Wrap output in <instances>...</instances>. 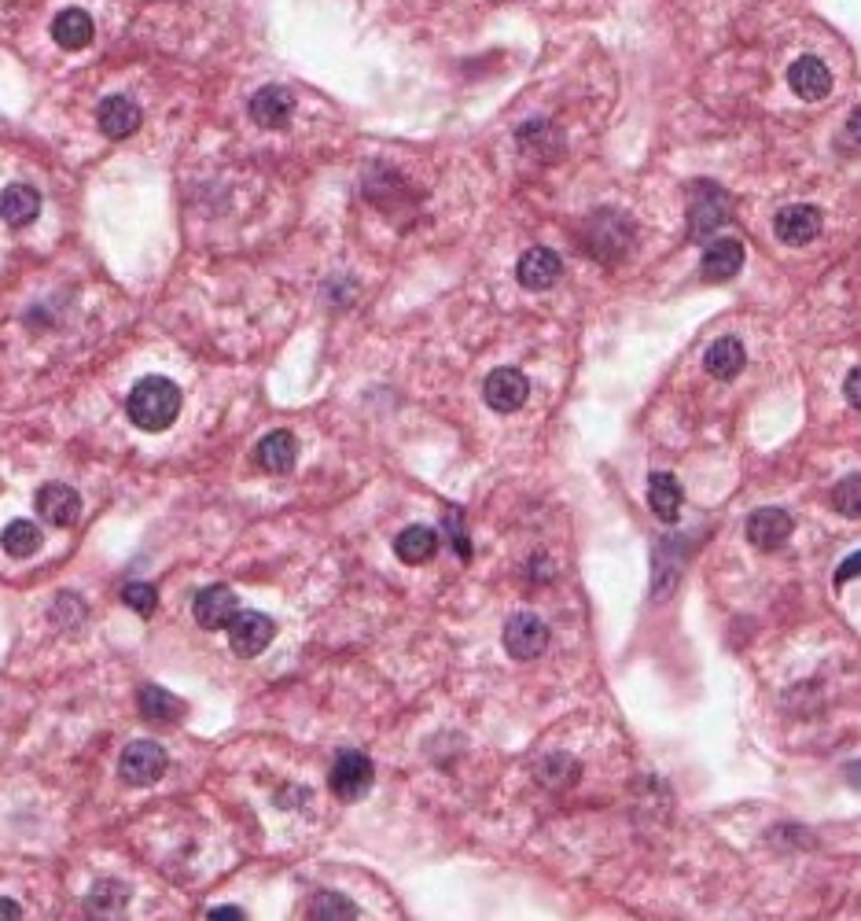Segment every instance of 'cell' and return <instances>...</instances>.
Returning <instances> with one entry per match:
<instances>
[{
	"label": "cell",
	"instance_id": "7402d4cb",
	"mask_svg": "<svg viewBox=\"0 0 861 921\" xmlns=\"http://www.w3.org/2000/svg\"><path fill=\"white\" fill-rule=\"evenodd\" d=\"M681 487H678V479H673L670 473H651L648 479V506L651 512L662 520V523H673L681 517Z\"/></svg>",
	"mask_w": 861,
	"mask_h": 921
},
{
	"label": "cell",
	"instance_id": "6da1fadb",
	"mask_svg": "<svg viewBox=\"0 0 861 921\" xmlns=\"http://www.w3.org/2000/svg\"><path fill=\"white\" fill-rule=\"evenodd\" d=\"M126 413L140 432H166L181 413V388L170 377H144L129 391Z\"/></svg>",
	"mask_w": 861,
	"mask_h": 921
},
{
	"label": "cell",
	"instance_id": "836d02e7",
	"mask_svg": "<svg viewBox=\"0 0 861 921\" xmlns=\"http://www.w3.org/2000/svg\"><path fill=\"white\" fill-rule=\"evenodd\" d=\"M22 918V907L15 899H0V921H19Z\"/></svg>",
	"mask_w": 861,
	"mask_h": 921
},
{
	"label": "cell",
	"instance_id": "4fadbf2b",
	"mask_svg": "<svg viewBox=\"0 0 861 921\" xmlns=\"http://www.w3.org/2000/svg\"><path fill=\"white\" fill-rule=\"evenodd\" d=\"M96 123L99 134L110 140H126L137 134L140 126V107L129 100V96H107L104 104L96 107Z\"/></svg>",
	"mask_w": 861,
	"mask_h": 921
},
{
	"label": "cell",
	"instance_id": "52a82bcc",
	"mask_svg": "<svg viewBox=\"0 0 861 921\" xmlns=\"http://www.w3.org/2000/svg\"><path fill=\"white\" fill-rule=\"evenodd\" d=\"M504 649L512 660H538L541 653L549 649V627L545 620L530 616V612H519L504 623Z\"/></svg>",
	"mask_w": 861,
	"mask_h": 921
},
{
	"label": "cell",
	"instance_id": "9a60e30c",
	"mask_svg": "<svg viewBox=\"0 0 861 921\" xmlns=\"http://www.w3.org/2000/svg\"><path fill=\"white\" fill-rule=\"evenodd\" d=\"M291 115H295V96L280 89V85H269V89H262V93H254L251 96V118H254V126H262V129H284L287 123H291Z\"/></svg>",
	"mask_w": 861,
	"mask_h": 921
},
{
	"label": "cell",
	"instance_id": "30bf717a",
	"mask_svg": "<svg viewBox=\"0 0 861 921\" xmlns=\"http://www.w3.org/2000/svg\"><path fill=\"white\" fill-rule=\"evenodd\" d=\"M192 612L203 631H225L240 612V601L228 586H206L192 601Z\"/></svg>",
	"mask_w": 861,
	"mask_h": 921
},
{
	"label": "cell",
	"instance_id": "d4e9b609",
	"mask_svg": "<svg viewBox=\"0 0 861 921\" xmlns=\"http://www.w3.org/2000/svg\"><path fill=\"white\" fill-rule=\"evenodd\" d=\"M0 546H4L8 557H19V561H26L44 546V534L38 523L30 520H11L4 531H0Z\"/></svg>",
	"mask_w": 861,
	"mask_h": 921
},
{
	"label": "cell",
	"instance_id": "1f68e13d",
	"mask_svg": "<svg viewBox=\"0 0 861 921\" xmlns=\"http://www.w3.org/2000/svg\"><path fill=\"white\" fill-rule=\"evenodd\" d=\"M206 918H210V921H228V918H232V921H240V918H243V910H240V907H214Z\"/></svg>",
	"mask_w": 861,
	"mask_h": 921
},
{
	"label": "cell",
	"instance_id": "f1b7e54d",
	"mask_svg": "<svg viewBox=\"0 0 861 921\" xmlns=\"http://www.w3.org/2000/svg\"><path fill=\"white\" fill-rule=\"evenodd\" d=\"M446 523H449L453 542H457V553L464 557V561H468V557H471V542H468V534H464V528H460V512L449 509V512H446Z\"/></svg>",
	"mask_w": 861,
	"mask_h": 921
},
{
	"label": "cell",
	"instance_id": "5b68a950",
	"mask_svg": "<svg viewBox=\"0 0 861 921\" xmlns=\"http://www.w3.org/2000/svg\"><path fill=\"white\" fill-rule=\"evenodd\" d=\"M276 638V623L262 612H236V620L228 623V642L232 653L251 660V656H262Z\"/></svg>",
	"mask_w": 861,
	"mask_h": 921
},
{
	"label": "cell",
	"instance_id": "e575fe53",
	"mask_svg": "<svg viewBox=\"0 0 861 921\" xmlns=\"http://www.w3.org/2000/svg\"><path fill=\"white\" fill-rule=\"evenodd\" d=\"M847 782L854 785V788H861V763H850L847 766Z\"/></svg>",
	"mask_w": 861,
	"mask_h": 921
},
{
	"label": "cell",
	"instance_id": "ffe728a7",
	"mask_svg": "<svg viewBox=\"0 0 861 921\" xmlns=\"http://www.w3.org/2000/svg\"><path fill=\"white\" fill-rule=\"evenodd\" d=\"M744 343L733 336H722V339H714L711 347H706V354H703V369L711 372L714 380H733L740 369H744Z\"/></svg>",
	"mask_w": 861,
	"mask_h": 921
},
{
	"label": "cell",
	"instance_id": "f546056e",
	"mask_svg": "<svg viewBox=\"0 0 861 921\" xmlns=\"http://www.w3.org/2000/svg\"><path fill=\"white\" fill-rule=\"evenodd\" d=\"M854 575H861V553H854V557H847L843 564H839V572H836V586H847L850 579Z\"/></svg>",
	"mask_w": 861,
	"mask_h": 921
},
{
	"label": "cell",
	"instance_id": "44dd1931",
	"mask_svg": "<svg viewBox=\"0 0 861 921\" xmlns=\"http://www.w3.org/2000/svg\"><path fill=\"white\" fill-rule=\"evenodd\" d=\"M52 38H55V45L66 49V52H77V49L93 45V19H88L82 8H66V12L55 15Z\"/></svg>",
	"mask_w": 861,
	"mask_h": 921
},
{
	"label": "cell",
	"instance_id": "8992f818",
	"mask_svg": "<svg viewBox=\"0 0 861 921\" xmlns=\"http://www.w3.org/2000/svg\"><path fill=\"white\" fill-rule=\"evenodd\" d=\"M170 766V755H166L155 741H132L118 760V774L126 777L129 785H155Z\"/></svg>",
	"mask_w": 861,
	"mask_h": 921
},
{
	"label": "cell",
	"instance_id": "8fae6325",
	"mask_svg": "<svg viewBox=\"0 0 861 921\" xmlns=\"http://www.w3.org/2000/svg\"><path fill=\"white\" fill-rule=\"evenodd\" d=\"M560 273H563V262H560L556 251H549V247L523 251V258H519V266H515V277L527 292L552 288V284L560 280Z\"/></svg>",
	"mask_w": 861,
	"mask_h": 921
},
{
	"label": "cell",
	"instance_id": "7c38bea8",
	"mask_svg": "<svg viewBox=\"0 0 861 921\" xmlns=\"http://www.w3.org/2000/svg\"><path fill=\"white\" fill-rule=\"evenodd\" d=\"M791 539V517L784 509H758L747 520V542L762 553L780 550Z\"/></svg>",
	"mask_w": 861,
	"mask_h": 921
},
{
	"label": "cell",
	"instance_id": "4316f807",
	"mask_svg": "<svg viewBox=\"0 0 861 921\" xmlns=\"http://www.w3.org/2000/svg\"><path fill=\"white\" fill-rule=\"evenodd\" d=\"M832 509L847 520H861V476H847L832 487Z\"/></svg>",
	"mask_w": 861,
	"mask_h": 921
},
{
	"label": "cell",
	"instance_id": "d6986e66",
	"mask_svg": "<svg viewBox=\"0 0 861 921\" xmlns=\"http://www.w3.org/2000/svg\"><path fill=\"white\" fill-rule=\"evenodd\" d=\"M740 266H744V244H740V240H714V244L703 251V280H711V284L733 280Z\"/></svg>",
	"mask_w": 861,
	"mask_h": 921
},
{
	"label": "cell",
	"instance_id": "e0dca14e",
	"mask_svg": "<svg viewBox=\"0 0 861 921\" xmlns=\"http://www.w3.org/2000/svg\"><path fill=\"white\" fill-rule=\"evenodd\" d=\"M254 457H258V465L265 468L269 476H287L295 468V460H298V443H295V435L291 432H284V427H276V432H269L258 443V449H254Z\"/></svg>",
	"mask_w": 861,
	"mask_h": 921
},
{
	"label": "cell",
	"instance_id": "ba28073f",
	"mask_svg": "<svg viewBox=\"0 0 861 921\" xmlns=\"http://www.w3.org/2000/svg\"><path fill=\"white\" fill-rule=\"evenodd\" d=\"M33 506H38V517L49 523V528H71L82 512V498H77L74 487L66 484H44L38 495H33Z\"/></svg>",
	"mask_w": 861,
	"mask_h": 921
},
{
	"label": "cell",
	"instance_id": "cb8c5ba5",
	"mask_svg": "<svg viewBox=\"0 0 861 921\" xmlns=\"http://www.w3.org/2000/svg\"><path fill=\"white\" fill-rule=\"evenodd\" d=\"M137 705H140V716L148 719V722H177V719H184V700L173 697L170 689H162V686H140Z\"/></svg>",
	"mask_w": 861,
	"mask_h": 921
},
{
	"label": "cell",
	"instance_id": "3957f363",
	"mask_svg": "<svg viewBox=\"0 0 861 921\" xmlns=\"http://www.w3.org/2000/svg\"><path fill=\"white\" fill-rule=\"evenodd\" d=\"M372 782H375V766L364 752H342L336 760V766H331V774H328L331 793H336L339 800H347V804L369 796Z\"/></svg>",
	"mask_w": 861,
	"mask_h": 921
},
{
	"label": "cell",
	"instance_id": "ac0fdd59",
	"mask_svg": "<svg viewBox=\"0 0 861 921\" xmlns=\"http://www.w3.org/2000/svg\"><path fill=\"white\" fill-rule=\"evenodd\" d=\"M41 214V192L33 184H8L0 192V218L11 229H26L30 222H38Z\"/></svg>",
	"mask_w": 861,
	"mask_h": 921
},
{
	"label": "cell",
	"instance_id": "4dcf8cb0",
	"mask_svg": "<svg viewBox=\"0 0 861 921\" xmlns=\"http://www.w3.org/2000/svg\"><path fill=\"white\" fill-rule=\"evenodd\" d=\"M843 391H847V402L854 405V410H861V366L850 372L847 383H843Z\"/></svg>",
	"mask_w": 861,
	"mask_h": 921
},
{
	"label": "cell",
	"instance_id": "603a6c76",
	"mask_svg": "<svg viewBox=\"0 0 861 921\" xmlns=\"http://www.w3.org/2000/svg\"><path fill=\"white\" fill-rule=\"evenodd\" d=\"M394 553H397V561H405V564H427L431 557L438 553V534L424 528V523H413V528H405L394 539Z\"/></svg>",
	"mask_w": 861,
	"mask_h": 921
},
{
	"label": "cell",
	"instance_id": "d6a6232c",
	"mask_svg": "<svg viewBox=\"0 0 861 921\" xmlns=\"http://www.w3.org/2000/svg\"><path fill=\"white\" fill-rule=\"evenodd\" d=\"M847 137L854 140V145H861V107H854L847 118Z\"/></svg>",
	"mask_w": 861,
	"mask_h": 921
},
{
	"label": "cell",
	"instance_id": "5bb4252c",
	"mask_svg": "<svg viewBox=\"0 0 861 921\" xmlns=\"http://www.w3.org/2000/svg\"><path fill=\"white\" fill-rule=\"evenodd\" d=\"M773 229H777V240L780 244H788V247H802V244H810V240L821 233V214H817V207H784V211L777 214V222H773Z\"/></svg>",
	"mask_w": 861,
	"mask_h": 921
},
{
	"label": "cell",
	"instance_id": "484cf974",
	"mask_svg": "<svg viewBox=\"0 0 861 921\" xmlns=\"http://www.w3.org/2000/svg\"><path fill=\"white\" fill-rule=\"evenodd\" d=\"M309 918L350 921V918H358V907H353L350 899L339 896V892H320V896H313V903H309Z\"/></svg>",
	"mask_w": 861,
	"mask_h": 921
},
{
	"label": "cell",
	"instance_id": "83f0119b",
	"mask_svg": "<svg viewBox=\"0 0 861 921\" xmlns=\"http://www.w3.org/2000/svg\"><path fill=\"white\" fill-rule=\"evenodd\" d=\"M121 601L137 612V616L148 620L155 608H159V594H155V586L151 583H126V590H121Z\"/></svg>",
	"mask_w": 861,
	"mask_h": 921
},
{
	"label": "cell",
	"instance_id": "2e32d148",
	"mask_svg": "<svg viewBox=\"0 0 861 921\" xmlns=\"http://www.w3.org/2000/svg\"><path fill=\"white\" fill-rule=\"evenodd\" d=\"M788 85L795 89V96H802V100H825L828 93H832V74H828V67L821 60H814V56H802V60H795L791 63V71H788Z\"/></svg>",
	"mask_w": 861,
	"mask_h": 921
},
{
	"label": "cell",
	"instance_id": "277c9868",
	"mask_svg": "<svg viewBox=\"0 0 861 921\" xmlns=\"http://www.w3.org/2000/svg\"><path fill=\"white\" fill-rule=\"evenodd\" d=\"M729 222V200L725 192L711 181L692 184V207H689V225L695 240H706Z\"/></svg>",
	"mask_w": 861,
	"mask_h": 921
},
{
	"label": "cell",
	"instance_id": "9c48e42d",
	"mask_svg": "<svg viewBox=\"0 0 861 921\" xmlns=\"http://www.w3.org/2000/svg\"><path fill=\"white\" fill-rule=\"evenodd\" d=\"M482 394H486V405L497 413H515L519 405L527 402L530 394V383L519 369H493L490 377L482 383Z\"/></svg>",
	"mask_w": 861,
	"mask_h": 921
},
{
	"label": "cell",
	"instance_id": "7a4b0ae2",
	"mask_svg": "<svg viewBox=\"0 0 861 921\" xmlns=\"http://www.w3.org/2000/svg\"><path fill=\"white\" fill-rule=\"evenodd\" d=\"M629 233H634L629 218H623L618 211H600L589 218V225H585V247H589V255H596V258L618 262L629 251Z\"/></svg>",
	"mask_w": 861,
	"mask_h": 921
}]
</instances>
